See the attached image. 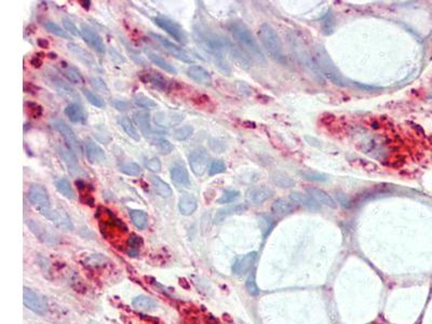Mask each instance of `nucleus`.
<instances>
[{
    "label": "nucleus",
    "instance_id": "28",
    "mask_svg": "<svg viewBox=\"0 0 432 324\" xmlns=\"http://www.w3.org/2000/svg\"><path fill=\"white\" fill-rule=\"evenodd\" d=\"M307 191L308 194H310V196L315 199L319 204L326 205V207L332 209L336 208V202H335V200L329 196L326 191H324L323 189H320L318 187H309L307 188Z\"/></svg>",
    "mask_w": 432,
    "mask_h": 324
},
{
    "label": "nucleus",
    "instance_id": "3",
    "mask_svg": "<svg viewBox=\"0 0 432 324\" xmlns=\"http://www.w3.org/2000/svg\"><path fill=\"white\" fill-rule=\"evenodd\" d=\"M258 35L259 39H261L264 48L266 49L270 57L282 65L288 63V58H286L284 54L282 42H281L279 35L271 25H269L268 23L262 24L259 26Z\"/></svg>",
    "mask_w": 432,
    "mask_h": 324
},
{
    "label": "nucleus",
    "instance_id": "24",
    "mask_svg": "<svg viewBox=\"0 0 432 324\" xmlns=\"http://www.w3.org/2000/svg\"><path fill=\"white\" fill-rule=\"evenodd\" d=\"M27 225H28L29 229L34 232V234L39 238L40 240L45 241V242H49V243H55V239L56 236L53 234V231H51L49 228H47L46 226H43L42 224L38 223L37 220H32L29 219L27 221Z\"/></svg>",
    "mask_w": 432,
    "mask_h": 324
},
{
    "label": "nucleus",
    "instance_id": "17",
    "mask_svg": "<svg viewBox=\"0 0 432 324\" xmlns=\"http://www.w3.org/2000/svg\"><path fill=\"white\" fill-rule=\"evenodd\" d=\"M273 194L272 189L266 186L252 187L246 191V201L253 205H261Z\"/></svg>",
    "mask_w": 432,
    "mask_h": 324
},
{
    "label": "nucleus",
    "instance_id": "32",
    "mask_svg": "<svg viewBox=\"0 0 432 324\" xmlns=\"http://www.w3.org/2000/svg\"><path fill=\"white\" fill-rule=\"evenodd\" d=\"M61 73L70 82H73L75 84H82L83 83V78L82 76L80 75L79 70L76 69L75 67L70 66V65L66 64V63H62L61 66Z\"/></svg>",
    "mask_w": 432,
    "mask_h": 324
},
{
    "label": "nucleus",
    "instance_id": "50",
    "mask_svg": "<svg viewBox=\"0 0 432 324\" xmlns=\"http://www.w3.org/2000/svg\"><path fill=\"white\" fill-rule=\"evenodd\" d=\"M140 245H142V239H140V237L134 235V234H132L131 236L129 237L128 246L131 248V251L129 252V254H133V253L137 254L138 248Z\"/></svg>",
    "mask_w": 432,
    "mask_h": 324
},
{
    "label": "nucleus",
    "instance_id": "9",
    "mask_svg": "<svg viewBox=\"0 0 432 324\" xmlns=\"http://www.w3.org/2000/svg\"><path fill=\"white\" fill-rule=\"evenodd\" d=\"M23 300L24 305L31 311L37 313V315H45L48 310V304L46 299L41 295L28 288L24 289Z\"/></svg>",
    "mask_w": 432,
    "mask_h": 324
},
{
    "label": "nucleus",
    "instance_id": "2",
    "mask_svg": "<svg viewBox=\"0 0 432 324\" xmlns=\"http://www.w3.org/2000/svg\"><path fill=\"white\" fill-rule=\"evenodd\" d=\"M228 29L243 50L250 54L256 62L265 63V56L261 47L250 28L244 23L240 21H232L228 25Z\"/></svg>",
    "mask_w": 432,
    "mask_h": 324
},
{
    "label": "nucleus",
    "instance_id": "56",
    "mask_svg": "<svg viewBox=\"0 0 432 324\" xmlns=\"http://www.w3.org/2000/svg\"><path fill=\"white\" fill-rule=\"evenodd\" d=\"M337 198H338V201H339V203L343 205V207H345V208H349L350 207V202L348 201V198L346 197V194L345 193H342V192H339V193H337Z\"/></svg>",
    "mask_w": 432,
    "mask_h": 324
},
{
    "label": "nucleus",
    "instance_id": "12",
    "mask_svg": "<svg viewBox=\"0 0 432 324\" xmlns=\"http://www.w3.org/2000/svg\"><path fill=\"white\" fill-rule=\"evenodd\" d=\"M80 34L84 42L97 53H105V43L102 37L86 24H81Z\"/></svg>",
    "mask_w": 432,
    "mask_h": 324
},
{
    "label": "nucleus",
    "instance_id": "52",
    "mask_svg": "<svg viewBox=\"0 0 432 324\" xmlns=\"http://www.w3.org/2000/svg\"><path fill=\"white\" fill-rule=\"evenodd\" d=\"M63 25L66 29L67 32L72 34L74 36H81L80 34V29L77 28V26L74 24V22L72 20H69L68 18H63Z\"/></svg>",
    "mask_w": 432,
    "mask_h": 324
},
{
    "label": "nucleus",
    "instance_id": "23",
    "mask_svg": "<svg viewBox=\"0 0 432 324\" xmlns=\"http://www.w3.org/2000/svg\"><path fill=\"white\" fill-rule=\"evenodd\" d=\"M246 210H247V205L244 204V203L228 205V207L221 208V209H219L217 211V212H216V214L214 216V223L215 224L223 223V221L227 217H229V216L237 215V214H242L243 212H245Z\"/></svg>",
    "mask_w": 432,
    "mask_h": 324
},
{
    "label": "nucleus",
    "instance_id": "40",
    "mask_svg": "<svg viewBox=\"0 0 432 324\" xmlns=\"http://www.w3.org/2000/svg\"><path fill=\"white\" fill-rule=\"evenodd\" d=\"M45 28L49 32H52L53 35H55L57 37L64 38V39H70L69 32H67L65 29H63L61 26L57 25L56 23H54V22H51V21L46 22V23H45Z\"/></svg>",
    "mask_w": 432,
    "mask_h": 324
},
{
    "label": "nucleus",
    "instance_id": "7",
    "mask_svg": "<svg viewBox=\"0 0 432 324\" xmlns=\"http://www.w3.org/2000/svg\"><path fill=\"white\" fill-rule=\"evenodd\" d=\"M45 79L47 81V83L49 85H51L58 94L66 97V99L75 101V103L80 101V96L77 92H76L68 83H66L64 80L59 78L57 75H55L54 73H46Z\"/></svg>",
    "mask_w": 432,
    "mask_h": 324
},
{
    "label": "nucleus",
    "instance_id": "8",
    "mask_svg": "<svg viewBox=\"0 0 432 324\" xmlns=\"http://www.w3.org/2000/svg\"><path fill=\"white\" fill-rule=\"evenodd\" d=\"M53 128L62 135V137L64 138L68 148L72 149L76 155L79 156L82 155V148H81L79 139L77 138V136H76V134L74 133L73 130L70 129L66 123L62 120H55L53 121Z\"/></svg>",
    "mask_w": 432,
    "mask_h": 324
},
{
    "label": "nucleus",
    "instance_id": "15",
    "mask_svg": "<svg viewBox=\"0 0 432 324\" xmlns=\"http://www.w3.org/2000/svg\"><path fill=\"white\" fill-rule=\"evenodd\" d=\"M45 217L55 225L58 229L62 231H72L74 229V225L70 220L69 216L65 211L61 209H51L45 215Z\"/></svg>",
    "mask_w": 432,
    "mask_h": 324
},
{
    "label": "nucleus",
    "instance_id": "35",
    "mask_svg": "<svg viewBox=\"0 0 432 324\" xmlns=\"http://www.w3.org/2000/svg\"><path fill=\"white\" fill-rule=\"evenodd\" d=\"M55 188L57 189V191L62 194L63 197L67 198L69 200H73L75 198V192L74 189L72 187V184L65 177H61L57 178L55 181Z\"/></svg>",
    "mask_w": 432,
    "mask_h": 324
},
{
    "label": "nucleus",
    "instance_id": "54",
    "mask_svg": "<svg viewBox=\"0 0 432 324\" xmlns=\"http://www.w3.org/2000/svg\"><path fill=\"white\" fill-rule=\"evenodd\" d=\"M111 105L115 107L116 109L120 110V111H126L129 109L130 107H131L127 101H123V100H113V101H111Z\"/></svg>",
    "mask_w": 432,
    "mask_h": 324
},
{
    "label": "nucleus",
    "instance_id": "53",
    "mask_svg": "<svg viewBox=\"0 0 432 324\" xmlns=\"http://www.w3.org/2000/svg\"><path fill=\"white\" fill-rule=\"evenodd\" d=\"M145 166L154 173H159L161 171V162L158 158H150L145 161Z\"/></svg>",
    "mask_w": 432,
    "mask_h": 324
},
{
    "label": "nucleus",
    "instance_id": "42",
    "mask_svg": "<svg viewBox=\"0 0 432 324\" xmlns=\"http://www.w3.org/2000/svg\"><path fill=\"white\" fill-rule=\"evenodd\" d=\"M240 191L236 190V189H226L223 191L221 196L217 199V203L219 204H226L234 202L236 199L239 198Z\"/></svg>",
    "mask_w": 432,
    "mask_h": 324
},
{
    "label": "nucleus",
    "instance_id": "31",
    "mask_svg": "<svg viewBox=\"0 0 432 324\" xmlns=\"http://www.w3.org/2000/svg\"><path fill=\"white\" fill-rule=\"evenodd\" d=\"M132 305L136 308V309L142 311H154L156 310L157 306H158L153 298H150V297L145 295H139L133 298Z\"/></svg>",
    "mask_w": 432,
    "mask_h": 324
},
{
    "label": "nucleus",
    "instance_id": "55",
    "mask_svg": "<svg viewBox=\"0 0 432 324\" xmlns=\"http://www.w3.org/2000/svg\"><path fill=\"white\" fill-rule=\"evenodd\" d=\"M323 29H324V34H331L333 30V19L332 15H327L325 20L323 22Z\"/></svg>",
    "mask_w": 432,
    "mask_h": 324
},
{
    "label": "nucleus",
    "instance_id": "38",
    "mask_svg": "<svg viewBox=\"0 0 432 324\" xmlns=\"http://www.w3.org/2000/svg\"><path fill=\"white\" fill-rule=\"evenodd\" d=\"M148 57H149V59H150L151 62H153L155 65H157V66H158V67L163 69L164 72L169 73V74H176L177 73V69L174 66H173V65L170 62H167L166 59H164L163 57H161L160 55H158V54L149 53L148 54Z\"/></svg>",
    "mask_w": 432,
    "mask_h": 324
},
{
    "label": "nucleus",
    "instance_id": "5",
    "mask_svg": "<svg viewBox=\"0 0 432 324\" xmlns=\"http://www.w3.org/2000/svg\"><path fill=\"white\" fill-rule=\"evenodd\" d=\"M27 199L43 216L51 210L50 196H49L46 187H43L40 184H31L28 191H27Z\"/></svg>",
    "mask_w": 432,
    "mask_h": 324
},
{
    "label": "nucleus",
    "instance_id": "58",
    "mask_svg": "<svg viewBox=\"0 0 432 324\" xmlns=\"http://www.w3.org/2000/svg\"><path fill=\"white\" fill-rule=\"evenodd\" d=\"M76 184H77V187H78L79 189H83L84 186H85V184H84L82 181H81V180H79V181L76 182Z\"/></svg>",
    "mask_w": 432,
    "mask_h": 324
},
{
    "label": "nucleus",
    "instance_id": "16",
    "mask_svg": "<svg viewBox=\"0 0 432 324\" xmlns=\"http://www.w3.org/2000/svg\"><path fill=\"white\" fill-rule=\"evenodd\" d=\"M67 49L70 51V53L73 54V55H75L76 58L79 59V61L83 65H85V66H88L89 68L94 69V70H101L99 64H97L94 56L86 50H84V49H82L77 45H75V43H68Z\"/></svg>",
    "mask_w": 432,
    "mask_h": 324
},
{
    "label": "nucleus",
    "instance_id": "4",
    "mask_svg": "<svg viewBox=\"0 0 432 324\" xmlns=\"http://www.w3.org/2000/svg\"><path fill=\"white\" fill-rule=\"evenodd\" d=\"M315 59L318 64V67L320 69L322 76L331 80L334 84L339 86H346L348 83L346 79L343 77L342 74L338 72V69L335 67L332 59L329 58L327 52L323 47H318L315 51Z\"/></svg>",
    "mask_w": 432,
    "mask_h": 324
},
{
    "label": "nucleus",
    "instance_id": "44",
    "mask_svg": "<svg viewBox=\"0 0 432 324\" xmlns=\"http://www.w3.org/2000/svg\"><path fill=\"white\" fill-rule=\"evenodd\" d=\"M134 102L137 106L145 108V109H154V108L157 107V104L154 100H151L150 97L143 95V94L135 95Z\"/></svg>",
    "mask_w": 432,
    "mask_h": 324
},
{
    "label": "nucleus",
    "instance_id": "30",
    "mask_svg": "<svg viewBox=\"0 0 432 324\" xmlns=\"http://www.w3.org/2000/svg\"><path fill=\"white\" fill-rule=\"evenodd\" d=\"M140 79H142L144 82H149L150 84H153L155 88L159 89L161 91H164L167 86L166 78L164 76H162L160 73L157 72L145 73L140 76Z\"/></svg>",
    "mask_w": 432,
    "mask_h": 324
},
{
    "label": "nucleus",
    "instance_id": "33",
    "mask_svg": "<svg viewBox=\"0 0 432 324\" xmlns=\"http://www.w3.org/2000/svg\"><path fill=\"white\" fill-rule=\"evenodd\" d=\"M149 180H150L151 185H153L154 189L157 191V193L160 194L161 197L169 198L172 196V189L169 186V184L165 183L164 181H162L160 177L156 176V175H151Z\"/></svg>",
    "mask_w": 432,
    "mask_h": 324
},
{
    "label": "nucleus",
    "instance_id": "51",
    "mask_svg": "<svg viewBox=\"0 0 432 324\" xmlns=\"http://www.w3.org/2000/svg\"><path fill=\"white\" fill-rule=\"evenodd\" d=\"M300 174L302 177L306 178V180L311 181V182H326V180H327V177L325 175L321 174V173H317V172L302 171V172H300Z\"/></svg>",
    "mask_w": 432,
    "mask_h": 324
},
{
    "label": "nucleus",
    "instance_id": "29",
    "mask_svg": "<svg viewBox=\"0 0 432 324\" xmlns=\"http://www.w3.org/2000/svg\"><path fill=\"white\" fill-rule=\"evenodd\" d=\"M197 208H198V201L196 197L192 196V194L187 193L180 198V201H178V210H180L181 214L189 216L196 212Z\"/></svg>",
    "mask_w": 432,
    "mask_h": 324
},
{
    "label": "nucleus",
    "instance_id": "21",
    "mask_svg": "<svg viewBox=\"0 0 432 324\" xmlns=\"http://www.w3.org/2000/svg\"><path fill=\"white\" fill-rule=\"evenodd\" d=\"M85 155L86 159L92 164H101L106 161V155L100 145L93 140H86L85 143Z\"/></svg>",
    "mask_w": 432,
    "mask_h": 324
},
{
    "label": "nucleus",
    "instance_id": "57",
    "mask_svg": "<svg viewBox=\"0 0 432 324\" xmlns=\"http://www.w3.org/2000/svg\"><path fill=\"white\" fill-rule=\"evenodd\" d=\"M31 64H32V66H36V67H39L40 65H41V61L40 59H38L36 56L31 59Z\"/></svg>",
    "mask_w": 432,
    "mask_h": 324
},
{
    "label": "nucleus",
    "instance_id": "14",
    "mask_svg": "<svg viewBox=\"0 0 432 324\" xmlns=\"http://www.w3.org/2000/svg\"><path fill=\"white\" fill-rule=\"evenodd\" d=\"M257 259V252H250L237 257L234 265H232V272L236 275H244L247 272L251 271V269L254 267V265L256 263Z\"/></svg>",
    "mask_w": 432,
    "mask_h": 324
},
{
    "label": "nucleus",
    "instance_id": "48",
    "mask_svg": "<svg viewBox=\"0 0 432 324\" xmlns=\"http://www.w3.org/2000/svg\"><path fill=\"white\" fill-rule=\"evenodd\" d=\"M83 94L85 96V99L88 100V102L90 104H92L93 106L97 107V108H103L105 106L104 101L102 100V97H100L97 94H95L94 92H92L90 90L83 89Z\"/></svg>",
    "mask_w": 432,
    "mask_h": 324
},
{
    "label": "nucleus",
    "instance_id": "27",
    "mask_svg": "<svg viewBox=\"0 0 432 324\" xmlns=\"http://www.w3.org/2000/svg\"><path fill=\"white\" fill-rule=\"evenodd\" d=\"M133 118L134 121L136 122V124L138 126L142 134H144L147 138H150L153 136V129H151V124H150V115L147 111H135Z\"/></svg>",
    "mask_w": 432,
    "mask_h": 324
},
{
    "label": "nucleus",
    "instance_id": "49",
    "mask_svg": "<svg viewBox=\"0 0 432 324\" xmlns=\"http://www.w3.org/2000/svg\"><path fill=\"white\" fill-rule=\"evenodd\" d=\"M245 288L248 292V294H251L252 296H257L259 294V289L256 283V279H255V273L252 272L248 275L246 281H245Z\"/></svg>",
    "mask_w": 432,
    "mask_h": 324
},
{
    "label": "nucleus",
    "instance_id": "19",
    "mask_svg": "<svg viewBox=\"0 0 432 324\" xmlns=\"http://www.w3.org/2000/svg\"><path fill=\"white\" fill-rule=\"evenodd\" d=\"M186 75L194 82L200 85L210 86L212 84V77L207 69L199 65H191L186 69Z\"/></svg>",
    "mask_w": 432,
    "mask_h": 324
},
{
    "label": "nucleus",
    "instance_id": "10",
    "mask_svg": "<svg viewBox=\"0 0 432 324\" xmlns=\"http://www.w3.org/2000/svg\"><path fill=\"white\" fill-rule=\"evenodd\" d=\"M188 162L192 173L198 177H201L208 169L209 156L203 149H194L188 157Z\"/></svg>",
    "mask_w": 432,
    "mask_h": 324
},
{
    "label": "nucleus",
    "instance_id": "13",
    "mask_svg": "<svg viewBox=\"0 0 432 324\" xmlns=\"http://www.w3.org/2000/svg\"><path fill=\"white\" fill-rule=\"evenodd\" d=\"M185 115L177 111H158L154 115V121L159 127L163 128H173L180 124Z\"/></svg>",
    "mask_w": 432,
    "mask_h": 324
},
{
    "label": "nucleus",
    "instance_id": "6",
    "mask_svg": "<svg viewBox=\"0 0 432 324\" xmlns=\"http://www.w3.org/2000/svg\"><path fill=\"white\" fill-rule=\"evenodd\" d=\"M154 22L156 25H158L161 29L166 31L167 34L174 38L176 41L182 43V45H186L188 42V37L185 30L175 21L165 18V16H157L154 19Z\"/></svg>",
    "mask_w": 432,
    "mask_h": 324
},
{
    "label": "nucleus",
    "instance_id": "20",
    "mask_svg": "<svg viewBox=\"0 0 432 324\" xmlns=\"http://www.w3.org/2000/svg\"><path fill=\"white\" fill-rule=\"evenodd\" d=\"M58 154L61 156V158L63 159L64 163L66 164L68 172L72 173V174H80L82 170L78 163V159L76 157V154L74 151L68 148L65 147V146H58Z\"/></svg>",
    "mask_w": 432,
    "mask_h": 324
},
{
    "label": "nucleus",
    "instance_id": "1",
    "mask_svg": "<svg viewBox=\"0 0 432 324\" xmlns=\"http://www.w3.org/2000/svg\"><path fill=\"white\" fill-rule=\"evenodd\" d=\"M193 35L198 45L212 58L215 66H217L220 72L228 75L230 73V67L226 62L224 53L226 49H228L229 42L202 24L194 26Z\"/></svg>",
    "mask_w": 432,
    "mask_h": 324
},
{
    "label": "nucleus",
    "instance_id": "46",
    "mask_svg": "<svg viewBox=\"0 0 432 324\" xmlns=\"http://www.w3.org/2000/svg\"><path fill=\"white\" fill-rule=\"evenodd\" d=\"M89 81H90L91 85L94 88V90L99 92V93H101L103 95H109V93H110L109 89H108V86L105 83L104 80L101 79L100 77H95L94 76V77H91Z\"/></svg>",
    "mask_w": 432,
    "mask_h": 324
},
{
    "label": "nucleus",
    "instance_id": "25",
    "mask_svg": "<svg viewBox=\"0 0 432 324\" xmlns=\"http://www.w3.org/2000/svg\"><path fill=\"white\" fill-rule=\"evenodd\" d=\"M65 115L74 123H86V113L82 106L78 104V103H70L69 105H67V107L65 108Z\"/></svg>",
    "mask_w": 432,
    "mask_h": 324
},
{
    "label": "nucleus",
    "instance_id": "45",
    "mask_svg": "<svg viewBox=\"0 0 432 324\" xmlns=\"http://www.w3.org/2000/svg\"><path fill=\"white\" fill-rule=\"evenodd\" d=\"M193 133V128L191 126H184L181 128H177L174 132H173V138L176 140H186L189 138Z\"/></svg>",
    "mask_w": 432,
    "mask_h": 324
},
{
    "label": "nucleus",
    "instance_id": "43",
    "mask_svg": "<svg viewBox=\"0 0 432 324\" xmlns=\"http://www.w3.org/2000/svg\"><path fill=\"white\" fill-rule=\"evenodd\" d=\"M153 143L157 146V148L160 151L162 155H169L171 154L173 149H174V146H173L172 143H170L169 140L162 137H156V139L153 140Z\"/></svg>",
    "mask_w": 432,
    "mask_h": 324
},
{
    "label": "nucleus",
    "instance_id": "18",
    "mask_svg": "<svg viewBox=\"0 0 432 324\" xmlns=\"http://www.w3.org/2000/svg\"><path fill=\"white\" fill-rule=\"evenodd\" d=\"M171 178L177 186L180 187H189L190 186V178H189L188 171L185 164L182 161H176L174 164L171 166Z\"/></svg>",
    "mask_w": 432,
    "mask_h": 324
},
{
    "label": "nucleus",
    "instance_id": "11",
    "mask_svg": "<svg viewBox=\"0 0 432 324\" xmlns=\"http://www.w3.org/2000/svg\"><path fill=\"white\" fill-rule=\"evenodd\" d=\"M151 35H153V37L157 41H159L160 45L163 47L167 52L172 54V55L176 57L177 59H180V61L188 63V64L193 62L192 56L185 50V49H183L182 47L175 45V43H173L172 41L165 39V38H163L160 35H157V34H151Z\"/></svg>",
    "mask_w": 432,
    "mask_h": 324
},
{
    "label": "nucleus",
    "instance_id": "47",
    "mask_svg": "<svg viewBox=\"0 0 432 324\" xmlns=\"http://www.w3.org/2000/svg\"><path fill=\"white\" fill-rule=\"evenodd\" d=\"M226 171V164L223 160L216 159L211 162L209 166V176H215L217 174H221Z\"/></svg>",
    "mask_w": 432,
    "mask_h": 324
},
{
    "label": "nucleus",
    "instance_id": "59",
    "mask_svg": "<svg viewBox=\"0 0 432 324\" xmlns=\"http://www.w3.org/2000/svg\"><path fill=\"white\" fill-rule=\"evenodd\" d=\"M81 3H82V5H83V7H84V8H86V9H89L91 1H81Z\"/></svg>",
    "mask_w": 432,
    "mask_h": 324
},
{
    "label": "nucleus",
    "instance_id": "34",
    "mask_svg": "<svg viewBox=\"0 0 432 324\" xmlns=\"http://www.w3.org/2000/svg\"><path fill=\"white\" fill-rule=\"evenodd\" d=\"M271 181L281 188H291L295 186V181L290 175L285 174L283 172H274L271 174Z\"/></svg>",
    "mask_w": 432,
    "mask_h": 324
},
{
    "label": "nucleus",
    "instance_id": "36",
    "mask_svg": "<svg viewBox=\"0 0 432 324\" xmlns=\"http://www.w3.org/2000/svg\"><path fill=\"white\" fill-rule=\"evenodd\" d=\"M118 123L120 124V127L123 129V131L126 132V134L128 135L129 137H131L132 139L138 142V140L140 139L139 134L137 132L136 128L133 126L132 121L130 120L128 117H119L118 118Z\"/></svg>",
    "mask_w": 432,
    "mask_h": 324
},
{
    "label": "nucleus",
    "instance_id": "26",
    "mask_svg": "<svg viewBox=\"0 0 432 324\" xmlns=\"http://www.w3.org/2000/svg\"><path fill=\"white\" fill-rule=\"evenodd\" d=\"M294 203L289 200L280 198L277 199L271 205V212L277 217H284L286 215H290L294 212L295 207Z\"/></svg>",
    "mask_w": 432,
    "mask_h": 324
},
{
    "label": "nucleus",
    "instance_id": "22",
    "mask_svg": "<svg viewBox=\"0 0 432 324\" xmlns=\"http://www.w3.org/2000/svg\"><path fill=\"white\" fill-rule=\"evenodd\" d=\"M290 200L295 205H298V207L310 211H319L321 209L320 204H319L316 200L310 196V194H306L299 191H294L290 193Z\"/></svg>",
    "mask_w": 432,
    "mask_h": 324
},
{
    "label": "nucleus",
    "instance_id": "39",
    "mask_svg": "<svg viewBox=\"0 0 432 324\" xmlns=\"http://www.w3.org/2000/svg\"><path fill=\"white\" fill-rule=\"evenodd\" d=\"M274 224H275V220L272 216H270L268 214L259 215V227H261L262 235L265 239H266L268 235L273 229Z\"/></svg>",
    "mask_w": 432,
    "mask_h": 324
},
{
    "label": "nucleus",
    "instance_id": "41",
    "mask_svg": "<svg viewBox=\"0 0 432 324\" xmlns=\"http://www.w3.org/2000/svg\"><path fill=\"white\" fill-rule=\"evenodd\" d=\"M119 170L122 172L123 174H127L129 176H138L142 173V169L140 166L135 163V162H126V163H121L119 165Z\"/></svg>",
    "mask_w": 432,
    "mask_h": 324
},
{
    "label": "nucleus",
    "instance_id": "37",
    "mask_svg": "<svg viewBox=\"0 0 432 324\" xmlns=\"http://www.w3.org/2000/svg\"><path fill=\"white\" fill-rule=\"evenodd\" d=\"M130 217L134 226L138 229H144L147 226L148 216L142 210H130Z\"/></svg>",
    "mask_w": 432,
    "mask_h": 324
}]
</instances>
